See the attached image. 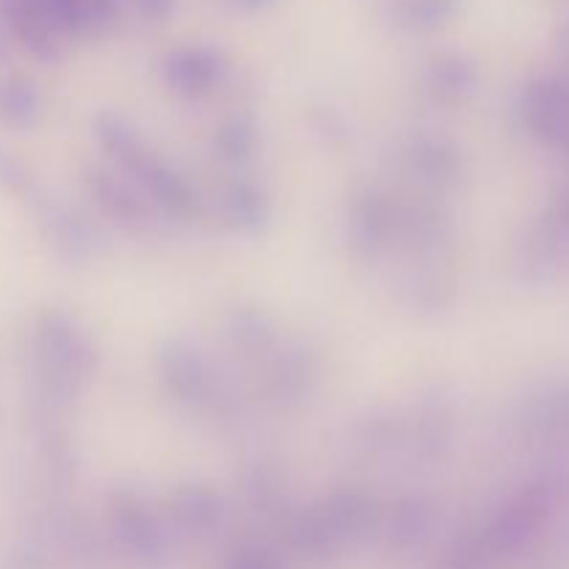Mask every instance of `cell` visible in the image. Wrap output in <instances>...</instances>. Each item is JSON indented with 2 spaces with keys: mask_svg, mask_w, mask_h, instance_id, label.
<instances>
[{
  "mask_svg": "<svg viewBox=\"0 0 569 569\" xmlns=\"http://www.w3.org/2000/svg\"><path fill=\"white\" fill-rule=\"evenodd\" d=\"M33 106L31 87L22 81H3L0 83V114L6 120H26Z\"/></svg>",
  "mask_w": 569,
  "mask_h": 569,
  "instance_id": "4",
  "label": "cell"
},
{
  "mask_svg": "<svg viewBox=\"0 0 569 569\" xmlns=\"http://www.w3.org/2000/svg\"><path fill=\"white\" fill-rule=\"evenodd\" d=\"M137 3L148 17H167L172 6H176V0H137Z\"/></svg>",
  "mask_w": 569,
  "mask_h": 569,
  "instance_id": "5",
  "label": "cell"
},
{
  "mask_svg": "<svg viewBox=\"0 0 569 569\" xmlns=\"http://www.w3.org/2000/svg\"><path fill=\"white\" fill-rule=\"evenodd\" d=\"M56 33L100 28L117 14V0H48Z\"/></svg>",
  "mask_w": 569,
  "mask_h": 569,
  "instance_id": "2",
  "label": "cell"
},
{
  "mask_svg": "<svg viewBox=\"0 0 569 569\" xmlns=\"http://www.w3.org/2000/svg\"><path fill=\"white\" fill-rule=\"evenodd\" d=\"M237 3H242V6H248V9H259V6H264V3H270V0H237Z\"/></svg>",
  "mask_w": 569,
  "mask_h": 569,
  "instance_id": "6",
  "label": "cell"
},
{
  "mask_svg": "<svg viewBox=\"0 0 569 569\" xmlns=\"http://www.w3.org/2000/svg\"><path fill=\"white\" fill-rule=\"evenodd\" d=\"M456 0H403V14L411 26H439L450 17Z\"/></svg>",
  "mask_w": 569,
  "mask_h": 569,
  "instance_id": "3",
  "label": "cell"
},
{
  "mask_svg": "<svg viewBox=\"0 0 569 569\" xmlns=\"http://www.w3.org/2000/svg\"><path fill=\"white\" fill-rule=\"evenodd\" d=\"M0 11L28 48L37 53L53 50L56 28L50 22L48 0H0Z\"/></svg>",
  "mask_w": 569,
  "mask_h": 569,
  "instance_id": "1",
  "label": "cell"
}]
</instances>
